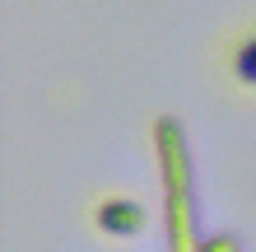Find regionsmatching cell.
I'll list each match as a JSON object with an SVG mask.
<instances>
[{
	"mask_svg": "<svg viewBox=\"0 0 256 252\" xmlns=\"http://www.w3.org/2000/svg\"><path fill=\"white\" fill-rule=\"evenodd\" d=\"M149 145H154L158 187H163V238H168V252H196V243L205 233L196 224V164H191L186 126L172 112H158L149 122Z\"/></svg>",
	"mask_w": 256,
	"mask_h": 252,
	"instance_id": "6da1fadb",
	"label": "cell"
},
{
	"mask_svg": "<svg viewBox=\"0 0 256 252\" xmlns=\"http://www.w3.org/2000/svg\"><path fill=\"white\" fill-rule=\"evenodd\" d=\"M149 224V210L144 201L122 196V191H108V196L94 201V229L108 233V238H140Z\"/></svg>",
	"mask_w": 256,
	"mask_h": 252,
	"instance_id": "7a4b0ae2",
	"label": "cell"
},
{
	"mask_svg": "<svg viewBox=\"0 0 256 252\" xmlns=\"http://www.w3.org/2000/svg\"><path fill=\"white\" fill-rule=\"evenodd\" d=\"M224 80H228L238 94H256V24L238 28V33L224 42Z\"/></svg>",
	"mask_w": 256,
	"mask_h": 252,
	"instance_id": "3957f363",
	"label": "cell"
},
{
	"mask_svg": "<svg viewBox=\"0 0 256 252\" xmlns=\"http://www.w3.org/2000/svg\"><path fill=\"white\" fill-rule=\"evenodd\" d=\"M196 252H242V238L238 233H205L196 243Z\"/></svg>",
	"mask_w": 256,
	"mask_h": 252,
	"instance_id": "277c9868",
	"label": "cell"
}]
</instances>
